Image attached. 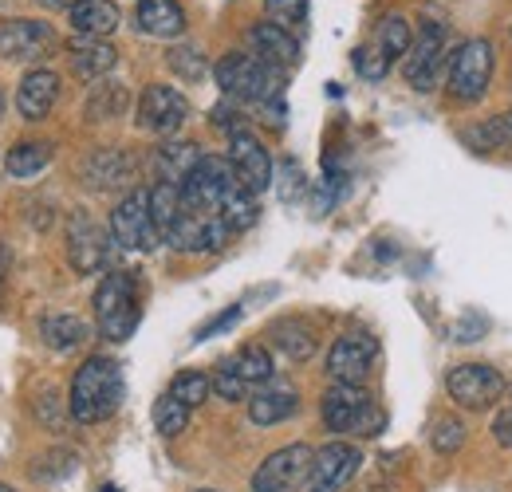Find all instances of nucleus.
I'll use <instances>...</instances> for the list:
<instances>
[{
	"mask_svg": "<svg viewBox=\"0 0 512 492\" xmlns=\"http://www.w3.org/2000/svg\"><path fill=\"white\" fill-rule=\"evenodd\" d=\"M67 20H71V32L79 40H107L119 28L123 12L115 0H75L67 8Z\"/></svg>",
	"mask_w": 512,
	"mask_h": 492,
	"instance_id": "nucleus-20",
	"label": "nucleus"
},
{
	"mask_svg": "<svg viewBox=\"0 0 512 492\" xmlns=\"http://www.w3.org/2000/svg\"><path fill=\"white\" fill-rule=\"evenodd\" d=\"M430 445H434L438 453H457V449L465 445V426H461L457 418H438L434 430H430Z\"/></svg>",
	"mask_w": 512,
	"mask_h": 492,
	"instance_id": "nucleus-40",
	"label": "nucleus"
},
{
	"mask_svg": "<svg viewBox=\"0 0 512 492\" xmlns=\"http://www.w3.org/2000/svg\"><path fill=\"white\" fill-rule=\"evenodd\" d=\"M138 284L130 272H107L103 284L95 288V323L103 331V339L123 343L138 327Z\"/></svg>",
	"mask_w": 512,
	"mask_h": 492,
	"instance_id": "nucleus-3",
	"label": "nucleus"
},
{
	"mask_svg": "<svg viewBox=\"0 0 512 492\" xmlns=\"http://www.w3.org/2000/svg\"><path fill=\"white\" fill-rule=\"evenodd\" d=\"M264 12H268L272 24L292 32V28H300L308 20V0H264Z\"/></svg>",
	"mask_w": 512,
	"mask_h": 492,
	"instance_id": "nucleus-38",
	"label": "nucleus"
},
{
	"mask_svg": "<svg viewBox=\"0 0 512 492\" xmlns=\"http://www.w3.org/2000/svg\"><path fill=\"white\" fill-rule=\"evenodd\" d=\"M178 213H182V185L158 182L154 189H150V217H154V225H158L162 241H166V233L174 229Z\"/></svg>",
	"mask_w": 512,
	"mask_h": 492,
	"instance_id": "nucleus-29",
	"label": "nucleus"
},
{
	"mask_svg": "<svg viewBox=\"0 0 512 492\" xmlns=\"http://www.w3.org/2000/svg\"><path fill=\"white\" fill-rule=\"evenodd\" d=\"M375 339L363 335V331H351V335H339L327 351V374L331 382H343V386H363L375 370Z\"/></svg>",
	"mask_w": 512,
	"mask_h": 492,
	"instance_id": "nucleus-12",
	"label": "nucleus"
},
{
	"mask_svg": "<svg viewBox=\"0 0 512 492\" xmlns=\"http://www.w3.org/2000/svg\"><path fill=\"white\" fill-rule=\"evenodd\" d=\"M241 189L229 158H213V154H201V162L190 170V178L182 182V205L197 209V213H217L221 217V205L225 197Z\"/></svg>",
	"mask_w": 512,
	"mask_h": 492,
	"instance_id": "nucleus-6",
	"label": "nucleus"
},
{
	"mask_svg": "<svg viewBox=\"0 0 512 492\" xmlns=\"http://www.w3.org/2000/svg\"><path fill=\"white\" fill-rule=\"evenodd\" d=\"M256 217H260V209H256V193H249L245 185L233 189V193L225 197V205H221V221H225V229H229L233 237L245 233V229H253Z\"/></svg>",
	"mask_w": 512,
	"mask_h": 492,
	"instance_id": "nucleus-31",
	"label": "nucleus"
},
{
	"mask_svg": "<svg viewBox=\"0 0 512 492\" xmlns=\"http://www.w3.org/2000/svg\"><path fill=\"white\" fill-rule=\"evenodd\" d=\"M60 48V36L48 20H0V60L12 63H40Z\"/></svg>",
	"mask_w": 512,
	"mask_h": 492,
	"instance_id": "nucleus-8",
	"label": "nucleus"
},
{
	"mask_svg": "<svg viewBox=\"0 0 512 492\" xmlns=\"http://www.w3.org/2000/svg\"><path fill=\"white\" fill-rule=\"evenodd\" d=\"M107 256H111V237L91 217H71V225H67V260H71V268L91 276V272L107 268Z\"/></svg>",
	"mask_w": 512,
	"mask_h": 492,
	"instance_id": "nucleus-17",
	"label": "nucleus"
},
{
	"mask_svg": "<svg viewBox=\"0 0 512 492\" xmlns=\"http://www.w3.org/2000/svg\"><path fill=\"white\" fill-rule=\"evenodd\" d=\"M197 162H201L197 142H178V138L162 142L158 154H154V170H158V178H162V182H174V185L186 182Z\"/></svg>",
	"mask_w": 512,
	"mask_h": 492,
	"instance_id": "nucleus-24",
	"label": "nucleus"
},
{
	"mask_svg": "<svg viewBox=\"0 0 512 492\" xmlns=\"http://www.w3.org/2000/svg\"><path fill=\"white\" fill-rule=\"evenodd\" d=\"M489 79H493V44L489 40H465L453 56H449V71H446V83H449V95L457 103H477L485 99L489 91Z\"/></svg>",
	"mask_w": 512,
	"mask_h": 492,
	"instance_id": "nucleus-5",
	"label": "nucleus"
},
{
	"mask_svg": "<svg viewBox=\"0 0 512 492\" xmlns=\"http://www.w3.org/2000/svg\"><path fill=\"white\" fill-rule=\"evenodd\" d=\"M213 79L229 99H241V103H272L284 91V71L256 60L253 52L221 56L217 67H213Z\"/></svg>",
	"mask_w": 512,
	"mask_h": 492,
	"instance_id": "nucleus-2",
	"label": "nucleus"
},
{
	"mask_svg": "<svg viewBox=\"0 0 512 492\" xmlns=\"http://www.w3.org/2000/svg\"><path fill=\"white\" fill-rule=\"evenodd\" d=\"M241 315H245V308H241V304L225 308L217 319H209V323L197 331V343H201V339H213V335H221V331H229V327H237V319H241Z\"/></svg>",
	"mask_w": 512,
	"mask_h": 492,
	"instance_id": "nucleus-44",
	"label": "nucleus"
},
{
	"mask_svg": "<svg viewBox=\"0 0 512 492\" xmlns=\"http://www.w3.org/2000/svg\"><path fill=\"white\" fill-rule=\"evenodd\" d=\"M123 394H127V386H123L119 363L107 355H91L71 378L67 410L79 426H95V422H107L123 406Z\"/></svg>",
	"mask_w": 512,
	"mask_h": 492,
	"instance_id": "nucleus-1",
	"label": "nucleus"
},
{
	"mask_svg": "<svg viewBox=\"0 0 512 492\" xmlns=\"http://www.w3.org/2000/svg\"><path fill=\"white\" fill-rule=\"evenodd\" d=\"M52 162V142H20L8 150L4 158V170L20 182H32L36 174H44V166Z\"/></svg>",
	"mask_w": 512,
	"mask_h": 492,
	"instance_id": "nucleus-28",
	"label": "nucleus"
},
{
	"mask_svg": "<svg viewBox=\"0 0 512 492\" xmlns=\"http://www.w3.org/2000/svg\"><path fill=\"white\" fill-rule=\"evenodd\" d=\"M123 107H127V91H123L119 83H107V87H99V91L91 95L87 115H91V119H115V115H123Z\"/></svg>",
	"mask_w": 512,
	"mask_h": 492,
	"instance_id": "nucleus-36",
	"label": "nucleus"
},
{
	"mask_svg": "<svg viewBox=\"0 0 512 492\" xmlns=\"http://www.w3.org/2000/svg\"><path fill=\"white\" fill-rule=\"evenodd\" d=\"M40 461H44V465L32 469L36 481H60V477H67V473L75 469V453H67V449H56V453H48V457H40Z\"/></svg>",
	"mask_w": 512,
	"mask_h": 492,
	"instance_id": "nucleus-43",
	"label": "nucleus"
},
{
	"mask_svg": "<svg viewBox=\"0 0 512 492\" xmlns=\"http://www.w3.org/2000/svg\"><path fill=\"white\" fill-rule=\"evenodd\" d=\"M249 48H253L256 60L272 63V67H280V71H288V67L300 63V40H296L288 28L272 24V20L253 24V32H249Z\"/></svg>",
	"mask_w": 512,
	"mask_h": 492,
	"instance_id": "nucleus-19",
	"label": "nucleus"
},
{
	"mask_svg": "<svg viewBox=\"0 0 512 492\" xmlns=\"http://www.w3.org/2000/svg\"><path fill=\"white\" fill-rule=\"evenodd\" d=\"M134 20L146 36H158V40H178L186 32V12L178 0H138Z\"/></svg>",
	"mask_w": 512,
	"mask_h": 492,
	"instance_id": "nucleus-21",
	"label": "nucleus"
},
{
	"mask_svg": "<svg viewBox=\"0 0 512 492\" xmlns=\"http://www.w3.org/2000/svg\"><path fill=\"white\" fill-rule=\"evenodd\" d=\"M233 367L245 378V386L253 390V386H264V382L272 378V355H268L260 343H249V347H241V351L233 355Z\"/></svg>",
	"mask_w": 512,
	"mask_h": 492,
	"instance_id": "nucleus-32",
	"label": "nucleus"
},
{
	"mask_svg": "<svg viewBox=\"0 0 512 492\" xmlns=\"http://www.w3.org/2000/svg\"><path fill=\"white\" fill-rule=\"evenodd\" d=\"M229 166H233L237 182L245 185L249 193H264L272 185V158L260 146V138L249 134L245 126L229 134Z\"/></svg>",
	"mask_w": 512,
	"mask_h": 492,
	"instance_id": "nucleus-16",
	"label": "nucleus"
},
{
	"mask_svg": "<svg viewBox=\"0 0 512 492\" xmlns=\"http://www.w3.org/2000/svg\"><path fill=\"white\" fill-rule=\"evenodd\" d=\"M0 492H16V489H12V485H0Z\"/></svg>",
	"mask_w": 512,
	"mask_h": 492,
	"instance_id": "nucleus-49",
	"label": "nucleus"
},
{
	"mask_svg": "<svg viewBox=\"0 0 512 492\" xmlns=\"http://www.w3.org/2000/svg\"><path fill=\"white\" fill-rule=\"evenodd\" d=\"M312 457H316V449L304 445V441L268 453V457L260 461V469L253 473V492H292L300 481H308Z\"/></svg>",
	"mask_w": 512,
	"mask_h": 492,
	"instance_id": "nucleus-10",
	"label": "nucleus"
},
{
	"mask_svg": "<svg viewBox=\"0 0 512 492\" xmlns=\"http://www.w3.org/2000/svg\"><path fill=\"white\" fill-rule=\"evenodd\" d=\"M233 233L225 229V221L217 213H197V209H186L178 213L174 229L166 233V241L178 248V252H217Z\"/></svg>",
	"mask_w": 512,
	"mask_h": 492,
	"instance_id": "nucleus-15",
	"label": "nucleus"
},
{
	"mask_svg": "<svg viewBox=\"0 0 512 492\" xmlns=\"http://www.w3.org/2000/svg\"><path fill=\"white\" fill-rule=\"evenodd\" d=\"M272 343L292 359V363H304V359H312L316 355V335H312V327L304 323V319H280V323H272Z\"/></svg>",
	"mask_w": 512,
	"mask_h": 492,
	"instance_id": "nucleus-26",
	"label": "nucleus"
},
{
	"mask_svg": "<svg viewBox=\"0 0 512 492\" xmlns=\"http://www.w3.org/2000/svg\"><path fill=\"white\" fill-rule=\"evenodd\" d=\"M99 492H119V489H115V485H103V489H99Z\"/></svg>",
	"mask_w": 512,
	"mask_h": 492,
	"instance_id": "nucleus-48",
	"label": "nucleus"
},
{
	"mask_svg": "<svg viewBox=\"0 0 512 492\" xmlns=\"http://www.w3.org/2000/svg\"><path fill=\"white\" fill-rule=\"evenodd\" d=\"M363 453L351 441H327L312 457V473H308V492H339L355 473H359Z\"/></svg>",
	"mask_w": 512,
	"mask_h": 492,
	"instance_id": "nucleus-14",
	"label": "nucleus"
},
{
	"mask_svg": "<svg viewBox=\"0 0 512 492\" xmlns=\"http://www.w3.org/2000/svg\"><path fill=\"white\" fill-rule=\"evenodd\" d=\"M351 63H355L359 79H367V83H379V79H386V71H390V60H386V56L379 52V48H375V44H363V48H355Z\"/></svg>",
	"mask_w": 512,
	"mask_h": 492,
	"instance_id": "nucleus-39",
	"label": "nucleus"
},
{
	"mask_svg": "<svg viewBox=\"0 0 512 492\" xmlns=\"http://www.w3.org/2000/svg\"><path fill=\"white\" fill-rule=\"evenodd\" d=\"M300 410V398L296 390H260L249 398V422L253 426H276V422H288L292 414Z\"/></svg>",
	"mask_w": 512,
	"mask_h": 492,
	"instance_id": "nucleus-25",
	"label": "nucleus"
},
{
	"mask_svg": "<svg viewBox=\"0 0 512 492\" xmlns=\"http://www.w3.org/2000/svg\"><path fill=\"white\" fill-rule=\"evenodd\" d=\"M186 426H190V406L178 402L174 394H162L154 402V430L162 433V437H178Z\"/></svg>",
	"mask_w": 512,
	"mask_h": 492,
	"instance_id": "nucleus-33",
	"label": "nucleus"
},
{
	"mask_svg": "<svg viewBox=\"0 0 512 492\" xmlns=\"http://www.w3.org/2000/svg\"><path fill=\"white\" fill-rule=\"evenodd\" d=\"M465 142H473L477 150H509L512 146V111L509 115H497L493 123L465 130Z\"/></svg>",
	"mask_w": 512,
	"mask_h": 492,
	"instance_id": "nucleus-34",
	"label": "nucleus"
},
{
	"mask_svg": "<svg viewBox=\"0 0 512 492\" xmlns=\"http://www.w3.org/2000/svg\"><path fill=\"white\" fill-rule=\"evenodd\" d=\"M111 241L130 252H150L158 248L162 233L150 217V193L146 189H130L127 197L111 209Z\"/></svg>",
	"mask_w": 512,
	"mask_h": 492,
	"instance_id": "nucleus-7",
	"label": "nucleus"
},
{
	"mask_svg": "<svg viewBox=\"0 0 512 492\" xmlns=\"http://www.w3.org/2000/svg\"><path fill=\"white\" fill-rule=\"evenodd\" d=\"M8 268H12V252L0 245V292H4V280H8Z\"/></svg>",
	"mask_w": 512,
	"mask_h": 492,
	"instance_id": "nucleus-46",
	"label": "nucleus"
},
{
	"mask_svg": "<svg viewBox=\"0 0 512 492\" xmlns=\"http://www.w3.org/2000/svg\"><path fill=\"white\" fill-rule=\"evenodd\" d=\"M83 174L95 189H119L134 178V158L127 150H99V154H91Z\"/></svg>",
	"mask_w": 512,
	"mask_h": 492,
	"instance_id": "nucleus-23",
	"label": "nucleus"
},
{
	"mask_svg": "<svg viewBox=\"0 0 512 492\" xmlns=\"http://www.w3.org/2000/svg\"><path fill=\"white\" fill-rule=\"evenodd\" d=\"M170 394L178 398V402H186V406H201L209 394H213V378L209 374H201V370H182L174 382H170Z\"/></svg>",
	"mask_w": 512,
	"mask_h": 492,
	"instance_id": "nucleus-35",
	"label": "nucleus"
},
{
	"mask_svg": "<svg viewBox=\"0 0 512 492\" xmlns=\"http://www.w3.org/2000/svg\"><path fill=\"white\" fill-rule=\"evenodd\" d=\"M276 193H280V201H296V193L304 189V170H300V162L296 158H284L280 166H276Z\"/></svg>",
	"mask_w": 512,
	"mask_h": 492,
	"instance_id": "nucleus-42",
	"label": "nucleus"
},
{
	"mask_svg": "<svg viewBox=\"0 0 512 492\" xmlns=\"http://www.w3.org/2000/svg\"><path fill=\"white\" fill-rule=\"evenodd\" d=\"M197 492H217V489H197Z\"/></svg>",
	"mask_w": 512,
	"mask_h": 492,
	"instance_id": "nucleus-50",
	"label": "nucleus"
},
{
	"mask_svg": "<svg viewBox=\"0 0 512 492\" xmlns=\"http://www.w3.org/2000/svg\"><path fill=\"white\" fill-rule=\"evenodd\" d=\"M446 390L461 410H489L505 394V374L489 363H461L446 374Z\"/></svg>",
	"mask_w": 512,
	"mask_h": 492,
	"instance_id": "nucleus-9",
	"label": "nucleus"
},
{
	"mask_svg": "<svg viewBox=\"0 0 512 492\" xmlns=\"http://www.w3.org/2000/svg\"><path fill=\"white\" fill-rule=\"evenodd\" d=\"M56 103H60V75L52 67H32L16 87V111L28 123H40L52 115Z\"/></svg>",
	"mask_w": 512,
	"mask_h": 492,
	"instance_id": "nucleus-18",
	"label": "nucleus"
},
{
	"mask_svg": "<svg viewBox=\"0 0 512 492\" xmlns=\"http://www.w3.org/2000/svg\"><path fill=\"white\" fill-rule=\"evenodd\" d=\"M190 119V99L170 87V83H154L142 91L138 99V126L150 134H174L178 126Z\"/></svg>",
	"mask_w": 512,
	"mask_h": 492,
	"instance_id": "nucleus-13",
	"label": "nucleus"
},
{
	"mask_svg": "<svg viewBox=\"0 0 512 492\" xmlns=\"http://www.w3.org/2000/svg\"><path fill=\"white\" fill-rule=\"evenodd\" d=\"M40 4H48V8H71L75 0H40Z\"/></svg>",
	"mask_w": 512,
	"mask_h": 492,
	"instance_id": "nucleus-47",
	"label": "nucleus"
},
{
	"mask_svg": "<svg viewBox=\"0 0 512 492\" xmlns=\"http://www.w3.org/2000/svg\"><path fill=\"white\" fill-rule=\"evenodd\" d=\"M170 67H174L182 79L197 83V79L205 75V56H201L197 48H190V44H178V48H170Z\"/></svg>",
	"mask_w": 512,
	"mask_h": 492,
	"instance_id": "nucleus-41",
	"label": "nucleus"
},
{
	"mask_svg": "<svg viewBox=\"0 0 512 492\" xmlns=\"http://www.w3.org/2000/svg\"><path fill=\"white\" fill-rule=\"evenodd\" d=\"M493 437H497L505 449H512V406H509V410H501V414L493 418Z\"/></svg>",
	"mask_w": 512,
	"mask_h": 492,
	"instance_id": "nucleus-45",
	"label": "nucleus"
},
{
	"mask_svg": "<svg viewBox=\"0 0 512 492\" xmlns=\"http://www.w3.org/2000/svg\"><path fill=\"white\" fill-rule=\"evenodd\" d=\"M87 335H91V327H87L79 315H48V319L40 323V339H44L52 351H75V347L87 343Z\"/></svg>",
	"mask_w": 512,
	"mask_h": 492,
	"instance_id": "nucleus-27",
	"label": "nucleus"
},
{
	"mask_svg": "<svg viewBox=\"0 0 512 492\" xmlns=\"http://www.w3.org/2000/svg\"><path fill=\"white\" fill-rule=\"evenodd\" d=\"M371 44H375L390 63L398 60V56H406V52H410V44H414L406 16H383V20H379V28H375V40H371Z\"/></svg>",
	"mask_w": 512,
	"mask_h": 492,
	"instance_id": "nucleus-30",
	"label": "nucleus"
},
{
	"mask_svg": "<svg viewBox=\"0 0 512 492\" xmlns=\"http://www.w3.org/2000/svg\"><path fill=\"white\" fill-rule=\"evenodd\" d=\"M442 63H446V24H426L418 32V40L410 44V52L402 56V75L414 91H430L442 75Z\"/></svg>",
	"mask_w": 512,
	"mask_h": 492,
	"instance_id": "nucleus-11",
	"label": "nucleus"
},
{
	"mask_svg": "<svg viewBox=\"0 0 512 492\" xmlns=\"http://www.w3.org/2000/svg\"><path fill=\"white\" fill-rule=\"evenodd\" d=\"M213 394L225 398V402H245V398H249V386H245V378L237 374L233 359H225L221 367L213 370Z\"/></svg>",
	"mask_w": 512,
	"mask_h": 492,
	"instance_id": "nucleus-37",
	"label": "nucleus"
},
{
	"mask_svg": "<svg viewBox=\"0 0 512 492\" xmlns=\"http://www.w3.org/2000/svg\"><path fill=\"white\" fill-rule=\"evenodd\" d=\"M115 63H119V52L107 40H75L71 44V71L83 83H99L103 75H111Z\"/></svg>",
	"mask_w": 512,
	"mask_h": 492,
	"instance_id": "nucleus-22",
	"label": "nucleus"
},
{
	"mask_svg": "<svg viewBox=\"0 0 512 492\" xmlns=\"http://www.w3.org/2000/svg\"><path fill=\"white\" fill-rule=\"evenodd\" d=\"M320 418L331 433H359V437H375L383 430V410L371 402V394L363 386H343L335 382L320 402Z\"/></svg>",
	"mask_w": 512,
	"mask_h": 492,
	"instance_id": "nucleus-4",
	"label": "nucleus"
}]
</instances>
